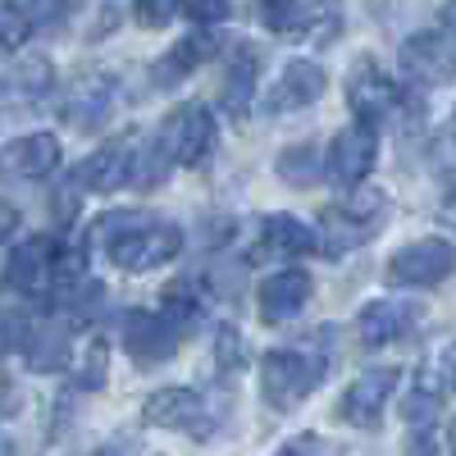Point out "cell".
<instances>
[{"instance_id":"33","label":"cell","mask_w":456,"mask_h":456,"mask_svg":"<svg viewBox=\"0 0 456 456\" xmlns=\"http://www.w3.org/2000/svg\"><path fill=\"white\" fill-rule=\"evenodd\" d=\"M224 14H228L224 0H197V5H192V19H201V23H215V19H224Z\"/></svg>"},{"instance_id":"8","label":"cell","mask_w":456,"mask_h":456,"mask_svg":"<svg viewBox=\"0 0 456 456\" xmlns=\"http://www.w3.org/2000/svg\"><path fill=\"white\" fill-rule=\"evenodd\" d=\"M142 137L137 133H119V137H110L96 156L83 165V187L87 192H119V187H128L137 178V165H142Z\"/></svg>"},{"instance_id":"28","label":"cell","mask_w":456,"mask_h":456,"mask_svg":"<svg viewBox=\"0 0 456 456\" xmlns=\"http://www.w3.org/2000/svg\"><path fill=\"white\" fill-rule=\"evenodd\" d=\"M105 370H110V347H105L101 338H92L87 352H83V374H78V384H83V388H105V379H110Z\"/></svg>"},{"instance_id":"18","label":"cell","mask_w":456,"mask_h":456,"mask_svg":"<svg viewBox=\"0 0 456 456\" xmlns=\"http://www.w3.org/2000/svg\"><path fill=\"white\" fill-rule=\"evenodd\" d=\"M315 247H320V238H315L311 224H301L297 215H270L260 224L256 256H306Z\"/></svg>"},{"instance_id":"16","label":"cell","mask_w":456,"mask_h":456,"mask_svg":"<svg viewBox=\"0 0 456 456\" xmlns=\"http://www.w3.org/2000/svg\"><path fill=\"white\" fill-rule=\"evenodd\" d=\"M402 69L415 83H447L452 78V42L447 32H420L402 46Z\"/></svg>"},{"instance_id":"2","label":"cell","mask_w":456,"mask_h":456,"mask_svg":"<svg viewBox=\"0 0 456 456\" xmlns=\"http://www.w3.org/2000/svg\"><path fill=\"white\" fill-rule=\"evenodd\" d=\"M379 219H384V192L356 183L347 206H329L320 215V233L315 238H324L329 256H347L352 247H361V242H370L379 233Z\"/></svg>"},{"instance_id":"11","label":"cell","mask_w":456,"mask_h":456,"mask_svg":"<svg viewBox=\"0 0 456 456\" xmlns=\"http://www.w3.org/2000/svg\"><path fill=\"white\" fill-rule=\"evenodd\" d=\"M402 101L397 83L388 78L384 69H379L374 60H356V69L347 73V105L361 114V119H384V114H393Z\"/></svg>"},{"instance_id":"21","label":"cell","mask_w":456,"mask_h":456,"mask_svg":"<svg viewBox=\"0 0 456 456\" xmlns=\"http://www.w3.org/2000/svg\"><path fill=\"white\" fill-rule=\"evenodd\" d=\"M251 92H256V55L251 51H238L233 55V64H228V78H224V92H219V105L228 110V114H247V105H251Z\"/></svg>"},{"instance_id":"29","label":"cell","mask_w":456,"mask_h":456,"mask_svg":"<svg viewBox=\"0 0 456 456\" xmlns=\"http://www.w3.org/2000/svg\"><path fill=\"white\" fill-rule=\"evenodd\" d=\"M14 78H19V92H23V96H37V92L51 87L55 73H51V64H46L42 55H28V60L14 69Z\"/></svg>"},{"instance_id":"10","label":"cell","mask_w":456,"mask_h":456,"mask_svg":"<svg viewBox=\"0 0 456 456\" xmlns=\"http://www.w3.org/2000/svg\"><path fill=\"white\" fill-rule=\"evenodd\" d=\"M315 297V279L306 270H279L260 283L256 292V306H260V320L265 324H283L292 315L306 311V301Z\"/></svg>"},{"instance_id":"31","label":"cell","mask_w":456,"mask_h":456,"mask_svg":"<svg viewBox=\"0 0 456 456\" xmlns=\"http://www.w3.org/2000/svg\"><path fill=\"white\" fill-rule=\"evenodd\" d=\"M5 5L32 28V23H51V19H60L64 0H5Z\"/></svg>"},{"instance_id":"30","label":"cell","mask_w":456,"mask_h":456,"mask_svg":"<svg viewBox=\"0 0 456 456\" xmlns=\"http://www.w3.org/2000/svg\"><path fill=\"white\" fill-rule=\"evenodd\" d=\"M402 415H406L411 425H425V429H429V425H434V415H438V393L420 384V393H411V397H406Z\"/></svg>"},{"instance_id":"34","label":"cell","mask_w":456,"mask_h":456,"mask_svg":"<svg viewBox=\"0 0 456 456\" xmlns=\"http://www.w3.org/2000/svg\"><path fill=\"white\" fill-rule=\"evenodd\" d=\"M14 228H19V210H14L10 201H0V242L14 238Z\"/></svg>"},{"instance_id":"13","label":"cell","mask_w":456,"mask_h":456,"mask_svg":"<svg viewBox=\"0 0 456 456\" xmlns=\"http://www.w3.org/2000/svg\"><path fill=\"white\" fill-rule=\"evenodd\" d=\"M55 238H28L14 256H10V270H5V288L10 292H23V297H42L51 288V274H55Z\"/></svg>"},{"instance_id":"15","label":"cell","mask_w":456,"mask_h":456,"mask_svg":"<svg viewBox=\"0 0 456 456\" xmlns=\"http://www.w3.org/2000/svg\"><path fill=\"white\" fill-rule=\"evenodd\" d=\"M124 347L137 361H165L178 347V324L169 315H151V311H133L124 320Z\"/></svg>"},{"instance_id":"27","label":"cell","mask_w":456,"mask_h":456,"mask_svg":"<svg viewBox=\"0 0 456 456\" xmlns=\"http://www.w3.org/2000/svg\"><path fill=\"white\" fill-rule=\"evenodd\" d=\"M215 361H219V370H224V374L242 370V361H247V347H242V333H238L233 324H224V329L215 333Z\"/></svg>"},{"instance_id":"22","label":"cell","mask_w":456,"mask_h":456,"mask_svg":"<svg viewBox=\"0 0 456 456\" xmlns=\"http://www.w3.org/2000/svg\"><path fill=\"white\" fill-rule=\"evenodd\" d=\"M110 114V87L105 83H78L69 96V124L73 128H96L101 119Z\"/></svg>"},{"instance_id":"17","label":"cell","mask_w":456,"mask_h":456,"mask_svg":"<svg viewBox=\"0 0 456 456\" xmlns=\"http://www.w3.org/2000/svg\"><path fill=\"white\" fill-rule=\"evenodd\" d=\"M219 51V42H215V32L210 28H197V32H187L183 42H174V51L156 64V83L160 87H174V83H183L192 69H201L210 55Z\"/></svg>"},{"instance_id":"1","label":"cell","mask_w":456,"mask_h":456,"mask_svg":"<svg viewBox=\"0 0 456 456\" xmlns=\"http://www.w3.org/2000/svg\"><path fill=\"white\" fill-rule=\"evenodd\" d=\"M96 242L105 247V256L128 274H146L156 265L174 260L183 247L178 224L169 219H151V215H105L96 219Z\"/></svg>"},{"instance_id":"4","label":"cell","mask_w":456,"mask_h":456,"mask_svg":"<svg viewBox=\"0 0 456 456\" xmlns=\"http://www.w3.org/2000/svg\"><path fill=\"white\" fill-rule=\"evenodd\" d=\"M142 420L151 429H178V434H192V438H210L215 434V415L206 406L201 393L192 388H160L151 393L142 406Z\"/></svg>"},{"instance_id":"20","label":"cell","mask_w":456,"mask_h":456,"mask_svg":"<svg viewBox=\"0 0 456 456\" xmlns=\"http://www.w3.org/2000/svg\"><path fill=\"white\" fill-rule=\"evenodd\" d=\"M260 19L279 37H301L320 19V0H260Z\"/></svg>"},{"instance_id":"9","label":"cell","mask_w":456,"mask_h":456,"mask_svg":"<svg viewBox=\"0 0 456 456\" xmlns=\"http://www.w3.org/2000/svg\"><path fill=\"white\" fill-rule=\"evenodd\" d=\"M374 160H379L374 124H370V119H356V124L342 128V133L333 137V146H329V178H333L338 187H356V183L370 178Z\"/></svg>"},{"instance_id":"19","label":"cell","mask_w":456,"mask_h":456,"mask_svg":"<svg viewBox=\"0 0 456 456\" xmlns=\"http://www.w3.org/2000/svg\"><path fill=\"white\" fill-rule=\"evenodd\" d=\"M320 96H324V69L311 64V60H292V64L283 69L274 96H270V110H274V114H279V110H301V105H315Z\"/></svg>"},{"instance_id":"3","label":"cell","mask_w":456,"mask_h":456,"mask_svg":"<svg viewBox=\"0 0 456 456\" xmlns=\"http://www.w3.org/2000/svg\"><path fill=\"white\" fill-rule=\"evenodd\" d=\"M324 384V356L311 352H270L260 361V393L274 411H297Z\"/></svg>"},{"instance_id":"14","label":"cell","mask_w":456,"mask_h":456,"mask_svg":"<svg viewBox=\"0 0 456 456\" xmlns=\"http://www.w3.org/2000/svg\"><path fill=\"white\" fill-rule=\"evenodd\" d=\"M60 165V137L51 133H32V137H14L0 151V174L5 178H46Z\"/></svg>"},{"instance_id":"12","label":"cell","mask_w":456,"mask_h":456,"mask_svg":"<svg viewBox=\"0 0 456 456\" xmlns=\"http://www.w3.org/2000/svg\"><path fill=\"white\" fill-rule=\"evenodd\" d=\"M420 320V306H411L402 297H379V301H365L361 315H356V333L365 347H384V342H397L415 329Z\"/></svg>"},{"instance_id":"7","label":"cell","mask_w":456,"mask_h":456,"mask_svg":"<svg viewBox=\"0 0 456 456\" xmlns=\"http://www.w3.org/2000/svg\"><path fill=\"white\" fill-rule=\"evenodd\" d=\"M397 384H402V370H393V365L361 370L347 384V393H342L338 415L347 425H379V415L388 411V397L397 393Z\"/></svg>"},{"instance_id":"6","label":"cell","mask_w":456,"mask_h":456,"mask_svg":"<svg viewBox=\"0 0 456 456\" xmlns=\"http://www.w3.org/2000/svg\"><path fill=\"white\" fill-rule=\"evenodd\" d=\"M388 283L393 288H434L452 274V242L447 238H420L402 247L393 260H388Z\"/></svg>"},{"instance_id":"26","label":"cell","mask_w":456,"mask_h":456,"mask_svg":"<svg viewBox=\"0 0 456 456\" xmlns=\"http://www.w3.org/2000/svg\"><path fill=\"white\" fill-rule=\"evenodd\" d=\"M183 5L187 0H133V19L156 32V28H169V19L183 14Z\"/></svg>"},{"instance_id":"25","label":"cell","mask_w":456,"mask_h":456,"mask_svg":"<svg viewBox=\"0 0 456 456\" xmlns=\"http://www.w3.org/2000/svg\"><path fill=\"white\" fill-rule=\"evenodd\" d=\"M160 315H169L178 329H183V324H192V320L201 315V297H192V283L183 279V283L165 288V311H160Z\"/></svg>"},{"instance_id":"23","label":"cell","mask_w":456,"mask_h":456,"mask_svg":"<svg viewBox=\"0 0 456 456\" xmlns=\"http://www.w3.org/2000/svg\"><path fill=\"white\" fill-rule=\"evenodd\" d=\"M274 169H279V178H283L288 187H311V183L320 178V156H315V146H306V142H297V146L279 151V160H274Z\"/></svg>"},{"instance_id":"5","label":"cell","mask_w":456,"mask_h":456,"mask_svg":"<svg viewBox=\"0 0 456 456\" xmlns=\"http://www.w3.org/2000/svg\"><path fill=\"white\" fill-rule=\"evenodd\" d=\"M160 151L169 156V165H201L215 151V114L206 105L174 110V119L160 128Z\"/></svg>"},{"instance_id":"24","label":"cell","mask_w":456,"mask_h":456,"mask_svg":"<svg viewBox=\"0 0 456 456\" xmlns=\"http://www.w3.org/2000/svg\"><path fill=\"white\" fill-rule=\"evenodd\" d=\"M64 352H69V333L64 329H55V324H46V329H37L32 338H28V361H32V370H60L64 365Z\"/></svg>"},{"instance_id":"32","label":"cell","mask_w":456,"mask_h":456,"mask_svg":"<svg viewBox=\"0 0 456 456\" xmlns=\"http://www.w3.org/2000/svg\"><path fill=\"white\" fill-rule=\"evenodd\" d=\"M315 447H320V438H315V434H297V438H288L274 456H315Z\"/></svg>"}]
</instances>
